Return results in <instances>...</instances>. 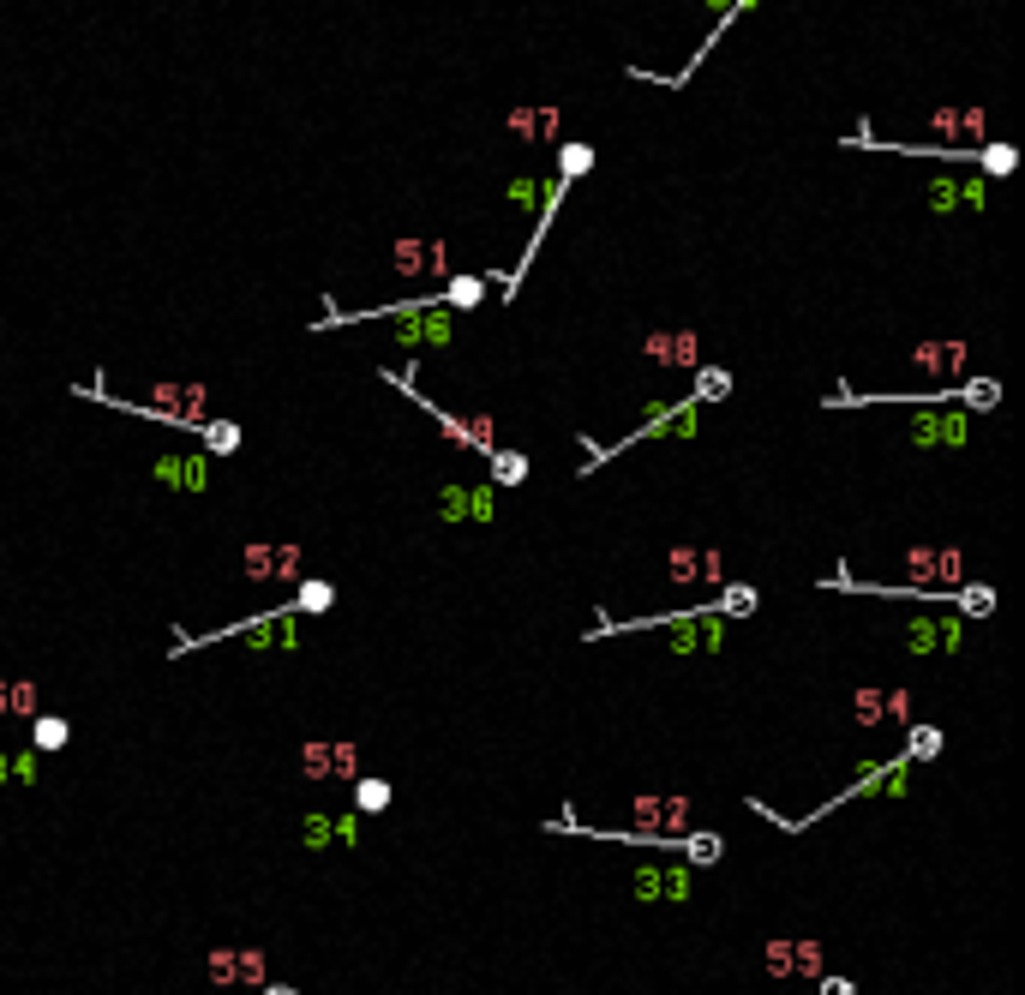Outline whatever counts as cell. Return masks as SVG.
Here are the masks:
<instances>
[{
  "mask_svg": "<svg viewBox=\"0 0 1025 995\" xmlns=\"http://www.w3.org/2000/svg\"><path fill=\"white\" fill-rule=\"evenodd\" d=\"M84 396H96V402H108V408H120V414L168 420V426H204V420H210V390L192 384V378H168V384H156L144 402H138V396H108L102 384H84Z\"/></svg>",
  "mask_w": 1025,
  "mask_h": 995,
  "instance_id": "6da1fadb",
  "label": "cell"
},
{
  "mask_svg": "<svg viewBox=\"0 0 1025 995\" xmlns=\"http://www.w3.org/2000/svg\"><path fill=\"white\" fill-rule=\"evenodd\" d=\"M588 168H594V144H588V138H564V144H558V180H552V192H546V204H540V216H534V234H528V252L516 258V270H510V276H504V288H498L504 300H510V294L522 288V270H528V264L540 258V246H546V228H552V216H558V204H564V192H570V186H576V180H582Z\"/></svg>",
  "mask_w": 1025,
  "mask_h": 995,
  "instance_id": "7a4b0ae2",
  "label": "cell"
},
{
  "mask_svg": "<svg viewBox=\"0 0 1025 995\" xmlns=\"http://www.w3.org/2000/svg\"><path fill=\"white\" fill-rule=\"evenodd\" d=\"M384 384H396L414 408H426L432 414V426L456 444V450H474V456H486V450H498V420L492 414H450V408H438V402H426L420 390H414V366H402V372H384Z\"/></svg>",
  "mask_w": 1025,
  "mask_h": 995,
  "instance_id": "3957f363",
  "label": "cell"
},
{
  "mask_svg": "<svg viewBox=\"0 0 1025 995\" xmlns=\"http://www.w3.org/2000/svg\"><path fill=\"white\" fill-rule=\"evenodd\" d=\"M642 360L660 366V372H696L702 366V336L690 324H660L642 336Z\"/></svg>",
  "mask_w": 1025,
  "mask_h": 995,
  "instance_id": "277c9868",
  "label": "cell"
},
{
  "mask_svg": "<svg viewBox=\"0 0 1025 995\" xmlns=\"http://www.w3.org/2000/svg\"><path fill=\"white\" fill-rule=\"evenodd\" d=\"M390 264H396L402 276H414V282H444V276H450V246H444L438 234H402V240L390 246Z\"/></svg>",
  "mask_w": 1025,
  "mask_h": 995,
  "instance_id": "5b68a950",
  "label": "cell"
},
{
  "mask_svg": "<svg viewBox=\"0 0 1025 995\" xmlns=\"http://www.w3.org/2000/svg\"><path fill=\"white\" fill-rule=\"evenodd\" d=\"M240 570H246V582H288V588H294V582L306 576V546H294V540H288V546H258V540H252V546L240 552Z\"/></svg>",
  "mask_w": 1025,
  "mask_h": 995,
  "instance_id": "8992f818",
  "label": "cell"
},
{
  "mask_svg": "<svg viewBox=\"0 0 1025 995\" xmlns=\"http://www.w3.org/2000/svg\"><path fill=\"white\" fill-rule=\"evenodd\" d=\"M300 774L312 786H324V780H360V750L354 744H306L300 750Z\"/></svg>",
  "mask_w": 1025,
  "mask_h": 995,
  "instance_id": "52a82bcc",
  "label": "cell"
},
{
  "mask_svg": "<svg viewBox=\"0 0 1025 995\" xmlns=\"http://www.w3.org/2000/svg\"><path fill=\"white\" fill-rule=\"evenodd\" d=\"M930 132H942L948 150H972V144H984V108H978V102H966V108H936V114H930Z\"/></svg>",
  "mask_w": 1025,
  "mask_h": 995,
  "instance_id": "ba28073f",
  "label": "cell"
},
{
  "mask_svg": "<svg viewBox=\"0 0 1025 995\" xmlns=\"http://www.w3.org/2000/svg\"><path fill=\"white\" fill-rule=\"evenodd\" d=\"M966 360H972L966 342H918V348L906 354V366H912L918 378H954V372H966Z\"/></svg>",
  "mask_w": 1025,
  "mask_h": 995,
  "instance_id": "9c48e42d",
  "label": "cell"
},
{
  "mask_svg": "<svg viewBox=\"0 0 1025 995\" xmlns=\"http://www.w3.org/2000/svg\"><path fill=\"white\" fill-rule=\"evenodd\" d=\"M438 504H444V522H492L498 516V498H492V486H444L438 492Z\"/></svg>",
  "mask_w": 1025,
  "mask_h": 995,
  "instance_id": "30bf717a",
  "label": "cell"
},
{
  "mask_svg": "<svg viewBox=\"0 0 1025 995\" xmlns=\"http://www.w3.org/2000/svg\"><path fill=\"white\" fill-rule=\"evenodd\" d=\"M636 624H666L672 636V654H690V648H720V624L714 618H702V624H690V612H666V618H636Z\"/></svg>",
  "mask_w": 1025,
  "mask_h": 995,
  "instance_id": "8fae6325",
  "label": "cell"
},
{
  "mask_svg": "<svg viewBox=\"0 0 1025 995\" xmlns=\"http://www.w3.org/2000/svg\"><path fill=\"white\" fill-rule=\"evenodd\" d=\"M912 444H966V420L948 402H936V408H924L912 420Z\"/></svg>",
  "mask_w": 1025,
  "mask_h": 995,
  "instance_id": "7c38bea8",
  "label": "cell"
},
{
  "mask_svg": "<svg viewBox=\"0 0 1025 995\" xmlns=\"http://www.w3.org/2000/svg\"><path fill=\"white\" fill-rule=\"evenodd\" d=\"M156 480L174 486V492H204L210 486V456H162L156 462Z\"/></svg>",
  "mask_w": 1025,
  "mask_h": 995,
  "instance_id": "4fadbf2b",
  "label": "cell"
},
{
  "mask_svg": "<svg viewBox=\"0 0 1025 995\" xmlns=\"http://www.w3.org/2000/svg\"><path fill=\"white\" fill-rule=\"evenodd\" d=\"M558 120H564L558 108H510V114H504V126H510L522 144H534V138H558Z\"/></svg>",
  "mask_w": 1025,
  "mask_h": 995,
  "instance_id": "5bb4252c",
  "label": "cell"
},
{
  "mask_svg": "<svg viewBox=\"0 0 1025 995\" xmlns=\"http://www.w3.org/2000/svg\"><path fill=\"white\" fill-rule=\"evenodd\" d=\"M906 648H918V654H930V648H960V624L912 618V624H906Z\"/></svg>",
  "mask_w": 1025,
  "mask_h": 995,
  "instance_id": "9a60e30c",
  "label": "cell"
},
{
  "mask_svg": "<svg viewBox=\"0 0 1025 995\" xmlns=\"http://www.w3.org/2000/svg\"><path fill=\"white\" fill-rule=\"evenodd\" d=\"M480 300H486V276H444V294H438L444 312H474Z\"/></svg>",
  "mask_w": 1025,
  "mask_h": 995,
  "instance_id": "2e32d148",
  "label": "cell"
},
{
  "mask_svg": "<svg viewBox=\"0 0 1025 995\" xmlns=\"http://www.w3.org/2000/svg\"><path fill=\"white\" fill-rule=\"evenodd\" d=\"M330 606H336V582H324V576H300V582H294V606H288V612L318 618V612H330Z\"/></svg>",
  "mask_w": 1025,
  "mask_h": 995,
  "instance_id": "e0dca14e",
  "label": "cell"
},
{
  "mask_svg": "<svg viewBox=\"0 0 1025 995\" xmlns=\"http://www.w3.org/2000/svg\"><path fill=\"white\" fill-rule=\"evenodd\" d=\"M486 474H492V486H522L528 480V456L522 450H486Z\"/></svg>",
  "mask_w": 1025,
  "mask_h": 995,
  "instance_id": "ac0fdd59",
  "label": "cell"
},
{
  "mask_svg": "<svg viewBox=\"0 0 1025 995\" xmlns=\"http://www.w3.org/2000/svg\"><path fill=\"white\" fill-rule=\"evenodd\" d=\"M732 396V372L726 366H696V384H690V402H726Z\"/></svg>",
  "mask_w": 1025,
  "mask_h": 995,
  "instance_id": "d6986e66",
  "label": "cell"
},
{
  "mask_svg": "<svg viewBox=\"0 0 1025 995\" xmlns=\"http://www.w3.org/2000/svg\"><path fill=\"white\" fill-rule=\"evenodd\" d=\"M66 738H72V726H66L60 714H30V744H36V756L66 750Z\"/></svg>",
  "mask_w": 1025,
  "mask_h": 995,
  "instance_id": "ffe728a7",
  "label": "cell"
},
{
  "mask_svg": "<svg viewBox=\"0 0 1025 995\" xmlns=\"http://www.w3.org/2000/svg\"><path fill=\"white\" fill-rule=\"evenodd\" d=\"M972 162H978L984 174H996V180H1008V174L1020 168V150H1014V144H978V150H972Z\"/></svg>",
  "mask_w": 1025,
  "mask_h": 995,
  "instance_id": "44dd1931",
  "label": "cell"
},
{
  "mask_svg": "<svg viewBox=\"0 0 1025 995\" xmlns=\"http://www.w3.org/2000/svg\"><path fill=\"white\" fill-rule=\"evenodd\" d=\"M198 432H204V456H234L240 450V426L234 420H204Z\"/></svg>",
  "mask_w": 1025,
  "mask_h": 995,
  "instance_id": "7402d4cb",
  "label": "cell"
},
{
  "mask_svg": "<svg viewBox=\"0 0 1025 995\" xmlns=\"http://www.w3.org/2000/svg\"><path fill=\"white\" fill-rule=\"evenodd\" d=\"M6 714H18V720L42 714V690H36L30 678H6Z\"/></svg>",
  "mask_w": 1025,
  "mask_h": 995,
  "instance_id": "603a6c76",
  "label": "cell"
},
{
  "mask_svg": "<svg viewBox=\"0 0 1025 995\" xmlns=\"http://www.w3.org/2000/svg\"><path fill=\"white\" fill-rule=\"evenodd\" d=\"M354 810H360V816H378V810H390V780H378V774L354 780Z\"/></svg>",
  "mask_w": 1025,
  "mask_h": 995,
  "instance_id": "cb8c5ba5",
  "label": "cell"
},
{
  "mask_svg": "<svg viewBox=\"0 0 1025 995\" xmlns=\"http://www.w3.org/2000/svg\"><path fill=\"white\" fill-rule=\"evenodd\" d=\"M666 576H672L678 588H684V582H702V552H696V546H672V552H666Z\"/></svg>",
  "mask_w": 1025,
  "mask_h": 995,
  "instance_id": "d4e9b609",
  "label": "cell"
},
{
  "mask_svg": "<svg viewBox=\"0 0 1025 995\" xmlns=\"http://www.w3.org/2000/svg\"><path fill=\"white\" fill-rule=\"evenodd\" d=\"M822 966H828L822 942H792V978H822Z\"/></svg>",
  "mask_w": 1025,
  "mask_h": 995,
  "instance_id": "484cf974",
  "label": "cell"
},
{
  "mask_svg": "<svg viewBox=\"0 0 1025 995\" xmlns=\"http://www.w3.org/2000/svg\"><path fill=\"white\" fill-rule=\"evenodd\" d=\"M354 840V816H342V822H330V816H312L306 822V846H330V840Z\"/></svg>",
  "mask_w": 1025,
  "mask_h": 995,
  "instance_id": "4316f807",
  "label": "cell"
},
{
  "mask_svg": "<svg viewBox=\"0 0 1025 995\" xmlns=\"http://www.w3.org/2000/svg\"><path fill=\"white\" fill-rule=\"evenodd\" d=\"M234 984H246V990L264 984V948H234Z\"/></svg>",
  "mask_w": 1025,
  "mask_h": 995,
  "instance_id": "83f0119b",
  "label": "cell"
},
{
  "mask_svg": "<svg viewBox=\"0 0 1025 995\" xmlns=\"http://www.w3.org/2000/svg\"><path fill=\"white\" fill-rule=\"evenodd\" d=\"M960 402L966 408H996L1002 402V384L996 378H972V384H960Z\"/></svg>",
  "mask_w": 1025,
  "mask_h": 995,
  "instance_id": "f1b7e54d",
  "label": "cell"
},
{
  "mask_svg": "<svg viewBox=\"0 0 1025 995\" xmlns=\"http://www.w3.org/2000/svg\"><path fill=\"white\" fill-rule=\"evenodd\" d=\"M720 588H726V594H720V612H732V618H750V612H756V588H744V582H738V588L720 582Z\"/></svg>",
  "mask_w": 1025,
  "mask_h": 995,
  "instance_id": "f546056e",
  "label": "cell"
},
{
  "mask_svg": "<svg viewBox=\"0 0 1025 995\" xmlns=\"http://www.w3.org/2000/svg\"><path fill=\"white\" fill-rule=\"evenodd\" d=\"M636 894H672V900H678V894H684V876H666V870H642V876H636Z\"/></svg>",
  "mask_w": 1025,
  "mask_h": 995,
  "instance_id": "4dcf8cb0",
  "label": "cell"
},
{
  "mask_svg": "<svg viewBox=\"0 0 1025 995\" xmlns=\"http://www.w3.org/2000/svg\"><path fill=\"white\" fill-rule=\"evenodd\" d=\"M762 966H768V978H792V942H786V936L768 942V948H762Z\"/></svg>",
  "mask_w": 1025,
  "mask_h": 995,
  "instance_id": "1f68e13d",
  "label": "cell"
},
{
  "mask_svg": "<svg viewBox=\"0 0 1025 995\" xmlns=\"http://www.w3.org/2000/svg\"><path fill=\"white\" fill-rule=\"evenodd\" d=\"M852 708H858V726H882V720H888V714H882V690H858Z\"/></svg>",
  "mask_w": 1025,
  "mask_h": 995,
  "instance_id": "d6a6232c",
  "label": "cell"
},
{
  "mask_svg": "<svg viewBox=\"0 0 1025 995\" xmlns=\"http://www.w3.org/2000/svg\"><path fill=\"white\" fill-rule=\"evenodd\" d=\"M210 984L234 990V948H210Z\"/></svg>",
  "mask_w": 1025,
  "mask_h": 995,
  "instance_id": "836d02e7",
  "label": "cell"
},
{
  "mask_svg": "<svg viewBox=\"0 0 1025 995\" xmlns=\"http://www.w3.org/2000/svg\"><path fill=\"white\" fill-rule=\"evenodd\" d=\"M702 582H726V558H720V546H702Z\"/></svg>",
  "mask_w": 1025,
  "mask_h": 995,
  "instance_id": "e575fe53",
  "label": "cell"
},
{
  "mask_svg": "<svg viewBox=\"0 0 1025 995\" xmlns=\"http://www.w3.org/2000/svg\"><path fill=\"white\" fill-rule=\"evenodd\" d=\"M684 846H690V858H696V864H714V858H720V840H714V834H696V840L684 834Z\"/></svg>",
  "mask_w": 1025,
  "mask_h": 995,
  "instance_id": "d590c367",
  "label": "cell"
},
{
  "mask_svg": "<svg viewBox=\"0 0 1025 995\" xmlns=\"http://www.w3.org/2000/svg\"><path fill=\"white\" fill-rule=\"evenodd\" d=\"M936 750H942V732L936 726H918L912 732V756H936Z\"/></svg>",
  "mask_w": 1025,
  "mask_h": 995,
  "instance_id": "8d00e7d4",
  "label": "cell"
},
{
  "mask_svg": "<svg viewBox=\"0 0 1025 995\" xmlns=\"http://www.w3.org/2000/svg\"><path fill=\"white\" fill-rule=\"evenodd\" d=\"M822 995H858L852 978H822Z\"/></svg>",
  "mask_w": 1025,
  "mask_h": 995,
  "instance_id": "74e56055",
  "label": "cell"
},
{
  "mask_svg": "<svg viewBox=\"0 0 1025 995\" xmlns=\"http://www.w3.org/2000/svg\"><path fill=\"white\" fill-rule=\"evenodd\" d=\"M264 995H294V990H288V984H270V990H264Z\"/></svg>",
  "mask_w": 1025,
  "mask_h": 995,
  "instance_id": "f35d334b",
  "label": "cell"
},
{
  "mask_svg": "<svg viewBox=\"0 0 1025 995\" xmlns=\"http://www.w3.org/2000/svg\"><path fill=\"white\" fill-rule=\"evenodd\" d=\"M0 714H6V678H0Z\"/></svg>",
  "mask_w": 1025,
  "mask_h": 995,
  "instance_id": "ab89813d",
  "label": "cell"
},
{
  "mask_svg": "<svg viewBox=\"0 0 1025 995\" xmlns=\"http://www.w3.org/2000/svg\"><path fill=\"white\" fill-rule=\"evenodd\" d=\"M0 780H6V750H0Z\"/></svg>",
  "mask_w": 1025,
  "mask_h": 995,
  "instance_id": "60d3db41",
  "label": "cell"
}]
</instances>
